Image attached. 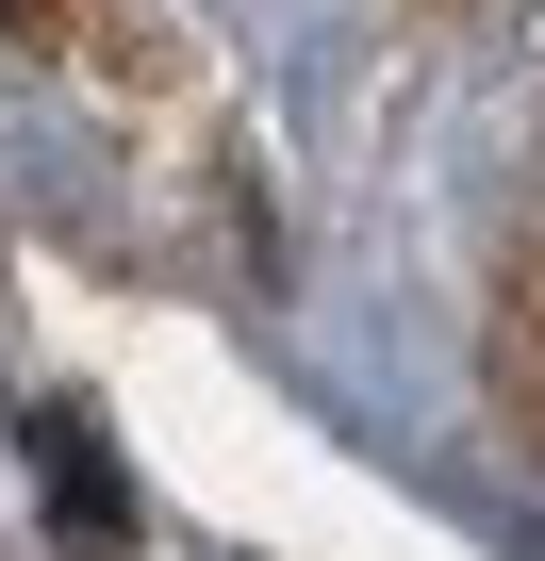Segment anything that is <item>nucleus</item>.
Here are the masks:
<instances>
[{"label": "nucleus", "instance_id": "nucleus-1", "mask_svg": "<svg viewBox=\"0 0 545 561\" xmlns=\"http://www.w3.org/2000/svg\"><path fill=\"white\" fill-rule=\"evenodd\" d=\"M34 462H50V512H67V528H83V545H116V528H133V512H116V495H100V430H83V413H67V397H50V413H34Z\"/></svg>", "mask_w": 545, "mask_h": 561}, {"label": "nucleus", "instance_id": "nucleus-2", "mask_svg": "<svg viewBox=\"0 0 545 561\" xmlns=\"http://www.w3.org/2000/svg\"><path fill=\"white\" fill-rule=\"evenodd\" d=\"M0 18H18V34H34V50H50V34H67V0H0Z\"/></svg>", "mask_w": 545, "mask_h": 561}]
</instances>
